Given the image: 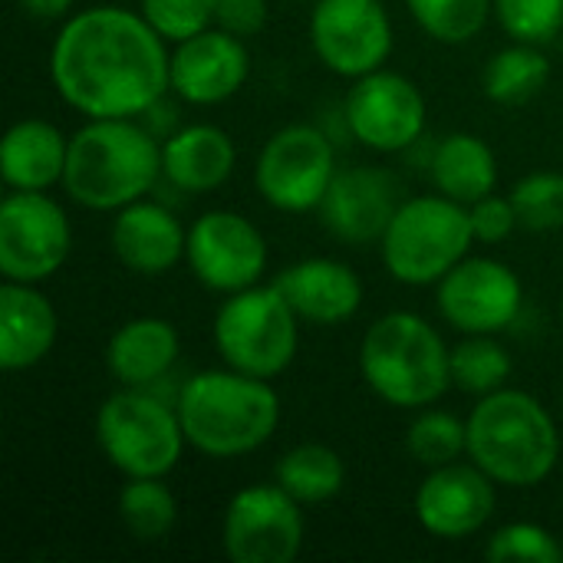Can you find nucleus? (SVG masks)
<instances>
[{"mask_svg":"<svg viewBox=\"0 0 563 563\" xmlns=\"http://www.w3.org/2000/svg\"><path fill=\"white\" fill-rule=\"evenodd\" d=\"M366 386L396 409H429L452 383V350L442 333L412 310L379 317L360 343Z\"/></svg>","mask_w":563,"mask_h":563,"instance_id":"5","label":"nucleus"},{"mask_svg":"<svg viewBox=\"0 0 563 563\" xmlns=\"http://www.w3.org/2000/svg\"><path fill=\"white\" fill-rule=\"evenodd\" d=\"M119 521L139 544H158L178 525V501L162 478H129L119 492Z\"/></svg>","mask_w":563,"mask_h":563,"instance_id":"28","label":"nucleus"},{"mask_svg":"<svg viewBox=\"0 0 563 563\" xmlns=\"http://www.w3.org/2000/svg\"><path fill=\"white\" fill-rule=\"evenodd\" d=\"M435 287L442 320L465 336H498L525 307L521 277L495 257H465Z\"/></svg>","mask_w":563,"mask_h":563,"instance_id":"12","label":"nucleus"},{"mask_svg":"<svg viewBox=\"0 0 563 563\" xmlns=\"http://www.w3.org/2000/svg\"><path fill=\"white\" fill-rule=\"evenodd\" d=\"M73 228L46 191H10L0 205V274L16 284L49 280L69 257Z\"/></svg>","mask_w":563,"mask_h":563,"instance_id":"10","label":"nucleus"},{"mask_svg":"<svg viewBox=\"0 0 563 563\" xmlns=\"http://www.w3.org/2000/svg\"><path fill=\"white\" fill-rule=\"evenodd\" d=\"M96 445L125 478H165L188 439L175 406L148 389L122 386L96 412Z\"/></svg>","mask_w":563,"mask_h":563,"instance_id":"7","label":"nucleus"},{"mask_svg":"<svg viewBox=\"0 0 563 563\" xmlns=\"http://www.w3.org/2000/svg\"><path fill=\"white\" fill-rule=\"evenodd\" d=\"M495 478H488L475 462L462 465H442L432 468L429 478L419 485L416 492V518L419 525L445 541H462L478 534L498 505V492H495Z\"/></svg>","mask_w":563,"mask_h":563,"instance_id":"16","label":"nucleus"},{"mask_svg":"<svg viewBox=\"0 0 563 563\" xmlns=\"http://www.w3.org/2000/svg\"><path fill=\"white\" fill-rule=\"evenodd\" d=\"M495 16L511 40L544 46L563 30V0H495Z\"/></svg>","mask_w":563,"mask_h":563,"instance_id":"34","label":"nucleus"},{"mask_svg":"<svg viewBox=\"0 0 563 563\" xmlns=\"http://www.w3.org/2000/svg\"><path fill=\"white\" fill-rule=\"evenodd\" d=\"M214 23L241 40H251L267 26V0H218Z\"/></svg>","mask_w":563,"mask_h":563,"instance_id":"37","label":"nucleus"},{"mask_svg":"<svg viewBox=\"0 0 563 563\" xmlns=\"http://www.w3.org/2000/svg\"><path fill=\"white\" fill-rule=\"evenodd\" d=\"M468 218H472L475 241H482V244H501V241L511 238L515 228H521L511 195L501 198V195H495V191L485 195L482 201L468 205Z\"/></svg>","mask_w":563,"mask_h":563,"instance_id":"36","label":"nucleus"},{"mask_svg":"<svg viewBox=\"0 0 563 563\" xmlns=\"http://www.w3.org/2000/svg\"><path fill=\"white\" fill-rule=\"evenodd\" d=\"M511 201L521 228L528 231H561L563 228V175L531 172L511 188Z\"/></svg>","mask_w":563,"mask_h":563,"instance_id":"32","label":"nucleus"},{"mask_svg":"<svg viewBox=\"0 0 563 563\" xmlns=\"http://www.w3.org/2000/svg\"><path fill=\"white\" fill-rule=\"evenodd\" d=\"M426 96L422 89L393 69H376L353 79L343 102L350 135L373 152H402L426 132Z\"/></svg>","mask_w":563,"mask_h":563,"instance_id":"15","label":"nucleus"},{"mask_svg":"<svg viewBox=\"0 0 563 563\" xmlns=\"http://www.w3.org/2000/svg\"><path fill=\"white\" fill-rule=\"evenodd\" d=\"M402 188L399 181L383 172V168H366V165H353L336 172L320 214L327 231L353 247L383 241L393 214L402 205Z\"/></svg>","mask_w":563,"mask_h":563,"instance_id":"18","label":"nucleus"},{"mask_svg":"<svg viewBox=\"0 0 563 563\" xmlns=\"http://www.w3.org/2000/svg\"><path fill=\"white\" fill-rule=\"evenodd\" d=\"M175 409L188 445L208 459L251 455L280 426V396L271 379L231 366L185 379Z\"/></svg>","mask_w":563,"mask_h":563,"instance_id":"2","label":"nucleus"},{"mask_svg":"<svg viewBox=\"0 0 563 563\" xmlns=\"http://www.w3.org/2000/svg\"><path fill=\"white\" fill-rule=\"evenodd\" d=\"M69 139L46 119H20L0 142V175L10 191H49L63 181Z\"/></svg>","mask_w":563,"mask_h":563,"instance_id":"24","label":"nucleus"},{"mask_svg":"<svg viewBox=\"0 0 563 563\" xmlns=\"http://www.w3.org/2000/svg\"><path fill=\"white\" fill-rule=\"evenodd\" d=\"M300 501L277 482L241 488L221 521V544L231 563H290L303 548Z\"/></svg>","mask_w":563,"mask_h":563,"instance_id":"11","label":"nucleus"},{"mask_svg":"<svg viewBox=\"0 0 563 563\" xmlns=\"http://www.w3.org/2000/svg\"><path fill=\"white\" fill-rule=\"evenodd\" d=\"M234 165H238L234 139L211 122L185 125L162 142V175L188 195H205L221 188L231 178Z\"/></svg>","mask_w":563,"mask_h":563,"instance_id":"22","label":"nucleus"},{"mask_svg":"<svg viewBox=\"0 0 563 563\" xmlns=\"http://www.w3.org/2000/svg\"><path fill=\"white\" fill-rule=\"evenodd\" d=\"M73 3L76 0H20V10L26 16H36V20H69L73 16Z\"/></svg>","mask_w":563,"mask_h":563,"instance_id":"38","label":"nucleus"},{"mask_svg":"<svg viewBox=\"0 0 563 563\" xmlns=\"http://www.w3.org/2000/svg\"><path fill=\"white\" fill-rule=\"evenodd\" d=\"M109 241L125 271L142 277H162L185 257L188 231L165 205L142 198L115 211Z\"/></svg>","mask_w":563,"mask_h":563,"instance_id":"20","label":"nucleus"},{"mask_svg":"<svg viewBox=\"0 0 563 563\" xmlns=\"http://www.w3.org/2000/svg\"><path fill=\"white\" fill-rule=\"evenodd\" d=\"M551 79V59L534 43H511L498 49L482 73L485 96L498 106H521L534 99Z\"/></svg>","mask_w":563,"mask_h":563,"instance_id":"27","label":"nucleus"},{"mask_svg":"<svg viewBox=\"0 0 563 563\" xmlns=\"http://www.w3.org/2000/svg\"><path fill=\"white\" fill-rule=\"evenodd\" d=\"M251 73V53L241 36L208 26L175 43L168 79L172 92L191 106H218L241 92Z\"/></svg>","mask_w":563,"mask_h":563,"instance_id":"17","label":"nucleus"},{"mask_svg":"<svg viewBox=\"0 0 563 563\" xmlns=\"http://www.w3.org/2000/svg\"><path fill=\"white\" fill-rule=\"evenodd\" d=\"M511 369V353L495 336H465L452 350V383L478 399L505 389Z\"/></svg>","mask_w":563,"mask_h":563,"instance_id":"29","label":"nucleus"},{"mask_svg":"<svg viewBox=\"0 0 563 563\" xmlns=\"http://www.w3.org/2000/svg\"><path fill=\"white\" fill-rule=\"evenodd\" d=\"M412 20L439 43H468L495 13V0H406Z\"/></svg>","mask_w":563,"mask_h":563,"instance_id":"31","label":"nucleus"},{"mask_svg":"<svg viewBox=\"0 0 563 563\" xmlns=\"http://www.w3.org/2000/svg\"><path fill=\"white\" fill-rule=\"evenodd\" d=\"M468 422V459L505 488H534L561 459V432L551 412L525 389H498L478 399Z\"/></svg>","mask_w":563,"mask_h":563,"instance_id":"4","label":"nucleus"},{"mask_svg":"<svg viewBox=\"0 0 563 563\" xmlns=\"http://www.w3.org/2000/svg\"><path fill=\"white\" fill-rule=\"evenodd\" d=\"M162 175V145L135 119H89L69 135L66 195L89 211L142 201Z\"/></svg>","mask_w":563,"mask_h":563,"instance_id":"3","label":"nucleus"},{"mask_svg":"<svg viewBox=\"0 0 563 563\" xmlns=\"http://www.w3.org/2000/svg\"><path fill=\"white\" fill-rule=\"evenodd\" d=\"M336 172L333 142L317 125L297 122L264 142L254 165V188L271 208L307 214L323 205Z\"/></svg>","mask_w":563,"mask_h":563,"instance_id":"9","label":"nucleus"},{"mask_svg":"<svg viewBox=\"0 0 563 563\" xmlns=\"http://www.w3.org/2000/svg\"><path fill=\"white\" fill-rule=\"evenodd\" d=\"M59 336L56 307L36 284L3 280L0 287V366L7 373L43 363Z\"/></svg>","mask_w":563,"mask_h":563,"instance_id":"21","label":"nucleus"},{"mask_svg":"<svg viewBox=\"0 0 563 563\" xmlns=\"http://www.w3.org/2000/svg\"><path fill=\"white\" fill-rule=\"evenodd\" d=\"M185 261L201 287L214 294H238L261 284L267 271V238L238 211H205L188 228Z\"/></svg>","mask_w":563,"mask_h":563,"instance_id":"13","label":"nucleus"},{"mask_svg":"<svg viewBox=\"0 0 563 563\" xmlns=\"http://www.w3.org/2000/svg\"><path fill=\"white\" fill-rule=\"evenodd\" d=\"M485 558L495 563H563V548L548 528L534 521H515L488 538Z\"/></svg>","mask_w":563,"mask_h":563,"instance_id":"33","label":"nucleus"},{"mask_svg":"<svg viewBox=\"0 0 563 563\" xmlns=\"http://www.w3.org/2000/svg\"><path fill=\"white\" fill-rule=\"evenodd\" d=\"M432 181L459 205H475L498 185V158L482 135L452 132L432 152Z\"/></svg>","mask_w":563,"mask_h":563,"instance_id":"25","label":"nucleus"},{"mask_svg":"<svg viewBox=\"0 0 563 563\" xmlns=\"http://www.w3.org/2000/svg\"><path fill=\"white\" fill-rule=\"evenodd\" d=\"M472 241L475 231L468 205H459L439 191L406 198L399 205L379 241V254L393 280L406 287H429L468 257Z\"/></svg>","mask_w":563,"mask_h":563,"instance_id":"6","label":"nucleus"},{"mask_svg":"<svg viewBox=\"0 0 563 563\" xmlns=\"http://www.w3.org/2000/svg\"><path fill=\"white\" fill-rule=\"evenodd\" d=\"M277 290L287 297L294 313L317 327H336L360 313L363 280L360 274L333 257H307L277 274Z\"/></svg>","mask_w":563,"mask_h":563,"instance_id":"19","label":"nucleus"},{"mask_svg":"<svg viewBox=\"0 0 563 563\" xmlns=\"http://www.w3.org/2000/svg\"><path fill=\"white\" fill-rule=\"evenodd\" d=\"M313 3H317V0H313Z\"/></svg>","mask_w":563,"mask_h":563,"instance_id":"39","label":"nucleus"},{"mask_svg":"<svg viewBox=\"0 0 563 563\" xmlns=\"http://www.w3.org/2000/svg\"><path fill=\"white\" fill-rule=\"evenodd\" d=\"M165 36L129 7H86L63 20L49 49L59 99L86 119H135L172 89Z\"/></svg>","mask_w":563,"mask_h":563,"instance_id":"1","label":"nucleus"},{"mask_svg":"<svg viewBox=\"0 0 563 563\" xmlns=\"http://www.w3.org/2000/svg\"><path fill=\"white\" fill-rule=\"evenodd\" d=\"M409 455L426 468H442L468 455V422L442 409H419L406 432Z\"/></svg>","mask_w":563,"mask_h":563,"instance_id":"30","label":"nucleus"},{"mask_svg":"<svg viewBox=\"0 0 563 563\" xmlns=\"http://www.w3.org/2000/svg\"><path fill=\"white\" fill-rule=\"evenodd\" d=\"M211 333L224 366L274 379L297 356L300 317L277 290V284H254L228 294L214 313Z\"/></svg>","mask_w":563,"mask_h":563,"instance_id":"8","label":"nucleus"},{"mask_svg":"<svg viewBox=\"0 0 563 563\" xmlns=\"http://www.w3.org/2000/svg\"><path fill=\"white\" fill-rule=\"evenodd\" d=\"M310 43L330 73L360 79L386 66L393 53V20L383 0H317Z\"/></svg>","mask_w":563,"mask_h":563,"instance_id":"14","label":"nucleus"},{"mask_svg":"<svg viewBox=\"0 0 563 563\" xmlns=\"http://www.w3.org/2000/svg\"><path fill=\"white\" fill-rule=\"evenodd\" d=\"M139 10L168 43H181L214 23L218 0H139Z\"/></svg>","mask_w":563,"mask_h":563,"instance_id":"35","label":"nucleus"},{"mask_svg":"<svg viewBox=\"0 0 563 563\" xmlns=\"http://www.w3.org/2000/svg\"><path fill=\"white\" fill-rule=\"evenodd\" d=\"M274 482L300 505H323L343 492L346 465L336 449L323 442H303L277 459Z\"/></svg>","mask_w":563,"mask_h":563,"instance_id":"26","label":"nucleus"},{"mask_svg":"<svg viewBox=\"0 0 563 563\" xmlns=\"http://www.w3.org/2000/svg\"><path fill=\"white\" fill-rule=\"evenodd\" d=\"M181 340L175 323L162 317H135L125 320L106 343V366L119 386L148 389L165 379L178 363Z\"/></svg>","mask_w":563,"mask_h":563,"instance_id":"23","label":"nucleus"}]
</instances>
